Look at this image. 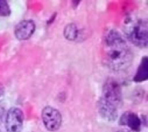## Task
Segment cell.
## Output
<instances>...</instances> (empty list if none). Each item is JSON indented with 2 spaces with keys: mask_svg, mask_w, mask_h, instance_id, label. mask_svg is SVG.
<instances>
[{
  "mask_svg": "<svg viewBox=\"0 0 148 132\" xmlns=\"http://www.w3.org/2000/svg\"><path fill=\"white\" fill-rule=\"evenodd\" d=\"M98 112L101 117L109 122L115 121L118 118V108L104 98L101 97L97 103Z\"/></svg>",
  "mask_w": 148,
  "mask_h": 132,
  "instance_id": "cell-7",
  "label": "cell"
},
{
  "mask_svg": "<svg viewBox=\"0 0 148 132\" xmlns=\"http://www.w3.org/2000/svg\"><path fill=\"white\" fill-rule=\"evenodd\" d=\"M119 124L121 126H126L131 131L139 132L141 130L142 120L136 113L132 111H127L121 116Z\"/></svg>",
  "mask_w": 148,
  "mask_h": 132,
  "instance_id": "cell-8",
  "label": "cell"
},
{
  "mask_svg": "<svg viewBox=\"0 0 148 132\" xmlns=\"http://www.w3.org/2000/svg\"><path fill=\"white\" fill-rule=\"evenodd\" d=\"M123 30L127 39L140 48H147L148 44V24L146 19L132 17L124 23Z\"/></svg>",
  "mask_w": 148,
  "mask_h": 132,
  "instance_id": "cell-2",
  "label": "cell"
},
{
  "mask_svg": "<svg viewBox=\"0 0 148 132\" xmlns=\"http://www.w3.org/2000/svg\"><path fill=\"white\" fill-rule=\"evenodd\" d=\"M11 13L10 7L7 1L0 0V17H8Z\"/></svg>",
  "mask_w": 148,
  "mask_h": 132,
  "instance_id": "cell-11",
  "label": "cell"
},
{
  "mask_svg": "<svg viewBox=\"0 0 148 132\" xmlns=\"http://www.w3.org/2000/svg\"><path fill=\"white\" fill-rule=\"evenodd\" d=\"M101 97L116 106L118 109L121 107L123 104V97L120 83L113 77L108 78L102 88Z\"/></svg>",
  "mask_w": 148,
  "mask_h": 132,
  "instance_id": "cell-3",
  "label": "cell"
},
{
  "mask_svg": "<svg viewBox=\"0 0 148 132\" xmlns=\"http://www.w3.org/2000/svg\"><path fill=\"white\" fill-rule=\"evenodd\" d=\"M36 30V24L34 21L30 19H26L21 21L15 27L14 34L17 40L24 41L32 37Z\"/></svg>",
  "mask_w": 148,
  "mask_h": 132,
  "instance_id": "cell-6",
  "label": "cell"
},
{
  "mask_svg": "<svg viewBox=\"0 0 148 132\" xmlns=\"http://www.w3.org/2000/svg\"><path fill=\"white\" fill-rule=\"evenodd\" d=\"M148 79V58L143 57L140 64L137 70V72L134 77V81L136 83H142Z\"/></svg>",
  "mask_w": 148,
  "mask_h": 132,
  "instance_id": "cell-9",
  "label": "cell"
},
{
  "mask_svg": "<svg viewBox=\"0 0 148 132\" xmlns=\"http://www.w3.org/2000/svg\"><path fill=\"white\" fill-rule=\"evenodd\" d=\"M24 115L23 111L17 107L9 109L5 118V128L7 132H21L23 127Z\"/></svg>",
  "mask_w": 148,
  "mask_h": 132,
  "instance_id": "cell-5",
  "label": "cell"
},
{
  "mask_svg": "<svg viewBox=\"0 0 148 132\" xmlns=\"http://www.w3.org/2000/svg\"><path fill=\"white\" fill-rule=\"evenodd\" d=\"M118 132H133V131H129V130H121V131H119Z\"/></svg>",
  "mask_w": 148,
  "mask_h": 132,
  "instance_id": "cell-12",
  "label": "cell"
},
{
  "mask_svg": "<svg viewBox=\"0 0 148 132\" xmlns=\"http://www.w3.org/2000/svg\"><path fill=\"white\" fill-rule=\"evenodd\" d=\"M42 120L45 128L51 132L57 131L62 125L61 112L51 106H46L42 111Z\"/></svg>",
  "mask_w": 148,
  "mask_h": 132,
  "instance_id": "cell-4",
  "label": "cell"
},
{
  "mask_svg": "<svg viewBox=\"0 0 148 132\" xmlns=\"http://www.w3.org/2000/svg\"><path fill=\"white\" fill-rule=\"evenodd\" d=\"M101 58L103 64L113 71L127 70L134 54L125 38L115 29H108L103 36Z\"/></svg>",
  "mask_w": 148,
  "mask_h": 132,
  "instance_id": "cell-1",
  "label": "cell"
},
{
  "mask_svg": "<svg viewBox=\"0 0 148 132\" xmlns=\"http://www.w3.org/2000/svg\"><path fill=\"white\" fill-rule=\"evenodd\" d=\"M78 28L75 23H69L63 30V35L69 41H75L78 37Z\"/></svg>",
  "mask_w": 148,
  "mask_h": 132,
  "instance_id": "cell-10",
  "label": "cell"
}]
</instances>
